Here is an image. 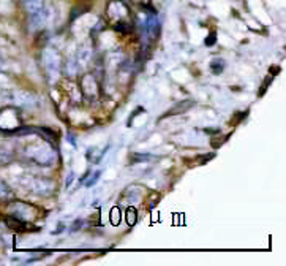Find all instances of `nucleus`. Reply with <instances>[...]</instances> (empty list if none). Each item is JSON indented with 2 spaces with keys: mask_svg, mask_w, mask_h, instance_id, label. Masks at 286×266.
Returning <instances> with one entry per match:
<instances>
[{
  "mask_svg": "<svg viewBox=\"0 0 286 266\" xmlns=\"http://www.w3.org/2000/svg\"><path fill=\"white\" fill-rule=\"evenodd\" d=\"M5 222H6V225L10 227V228H13V230H16V232H22V230H25V222H22V220H19V219H16L14 216H6L5 217Z\"/></svg>",
  "mask_w": 286,
  "mask_h": 266,
  "instance_id": "obj_1",
  "label": "nucleus"
},
{
  "mask_svg": "<svg viewBox=\"0 0 286 266\" xmlns=\"http://www.w3.org/2000/svg\"><path fill=\"white\" fill-rule=\"evenodd\" d=\"M98 178H100V173H97V174H95V176H94V178H92V179H89V182H87V187H90V186H94V182H95V181H97Z\"/></svg>",
  "mask_w": 286,
  "mask_h": 266,
  "instance_id": "obj_5",
  "label": "nucleus"
},
{
  "mask_svg": "<svg viewBox=\"0 0 286 266\" xmlns=\"http://www.w3.org/2000/svg\"><path fill=\"white\" fill-rule=\"evenodd\" d=\"M136 222V211L133 208H128L127 209V224L133 225Z\"/></svg>",
  "mask_w": 286,
  "mask_h": 266,
  "instance_id": "obj_3",
  "label": "nucleus"
},
{
  "mask_svg": "<svg viewBox=\"0 0 286 266\" xmlns=\"http://www.w3.org/2000/svg\"><path fill=\"white\" fill-rule=\"evenodd\" d=\"M193 105V102H190V100H185V102H180L179 105H176L174 106V109H171V111L168 113V116H171V114H177V113H185L188 108H185V106H191Z\"/></svg>",
  "mask_w": 286,
  "mask_h": 266,
  "instance_id": "obj_2",
  "label": "nucleus"
},
{
  "mask_svg": "<svg viewBox=\"0 0 286 266\" xmlns=\"http://www.w3.org/2000/svg\"><path fill=\"white\" fill-rule=\"evenodd\" d=\"M223 67H225V62H223V60H220V59H218V65H217V62H215V60L210 63V68H212V71H214L215 68H218V70H217V73H221V70H223Z\"/></svg>",
  "mask_w": 286,
  "mask_h": 266,
  "instance_id": "obj_4",
  "label": "nucleus"
}]
</instances>
